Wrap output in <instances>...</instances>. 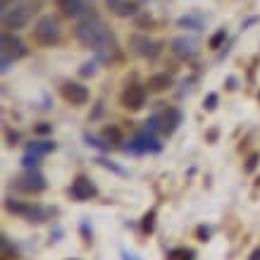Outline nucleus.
Returning <instances> with one entry per match:
<instances>
[{
  "label": "nucleus",
  "mask_w": 260,
  "mask_h": 260,
  "mask_svg": "<svg viewBox=\"0 0 260 260\" xmlns=\"http://www.w3.org/2000/svg\"><path fill=\"white\" fill-rule=\"evenodd\" d=\"M172 50L179 55L181 60H193L196 57V41H191V38H174L172 41Z\"/></svg>",
  "instance_id": "obj_13"
},
{
  "label": "nucleus",
  "mask_w": 260,
  "mask_h": 260,
  "mask_svg": "<svg viewBox=\"0 0 260 260\" xmlns=\"http://www.w3.org/2000/svg\"><path fill=\"white\" fill-rule=\"evenodd\" d=\"M181 124V110L177 108H165L160 112H155L153 117H148L146 122V129H151L155 134H162V136H172Z\"/></svg>",
  "instance_id": "obj_2"
},
{
  "label": "nucleus",
  "mask_w": 260,
  "mask_h": 260,
  "mask_svg": "<svg viewBox=\"0 0 260 260\" xmlns=\"http://www.w3.org/2000/svg\"><path fill=\"white\" fill-rule=\"evenodd\" d=\"M81 77H89V74H96V62H86L84 67L79 70Z\"/></svg>",
  "instance_id": "obj_31"
},
{
  "label": "nucleus",
  "mask_w": 260,
  "mask_h": 260,
  "mask_svg": "<svg viewBox=\"0 0 260 260\" xmlns=\"http://www.w3.org/2000/svg\"><path fill=\"white\" fill-rule=\"evenodd\" d=\"M103 139H105L108 144L117 146V144H122V132H119L117 126H108V129H103Z\"/></svg>",
  "instance_id": "obj_21"
},
{
  "label": "nucleus",
  "mask_w": 260,
  "mask_h": 260,
  "mask_svg": "<svg viewBox=\"0 0 260 260\" xmlns=\"http://www.w3.org/2000/svg\"><path fill=\"white\" fill-rule=\"evenodd\" d=\"M179 27H193V29H201V19L181 17V19H179Z\"/></svg>",
  "instance_id": "obj_29"
},
{
  "label": "nucleus",
  "mask_w": 260,
  "mask_h": 260,
  "mask_svg": "<svg viewBox=\"0 0 260 260\" xmlns=\"http://www.w3.org/2000/svg\"><path fill=\"white\" fill-rule=\"evenodd\" d=\"M74 34H77V38H79L84 45L93 48V50L98 53L100 60H110V55L115 53V48H117L115 38H112V34H110L108 27H105V22L93 12V8L84 12V17L79 19Z\"/></svg>",
  "instance_id": "obj_1"
},
{
  "label": "nucleus",
  "mask_w": 260,
  "mask_h": 260,
  "mask_svg": "<svg viewBox=\"0 0 260 260\" xmlns=\"http://www.w3.org/2000/svg\"><path fill=\"white\" fill-rule=\"evenodd\" d=\"M217 100H220L217 98V93H208L206 100H203V108H206L208 112H213V110L217 108Z\"/></svg>",
  "instance_id": "obj_25"
},
{
  "label": "nucleus",
  "mask_w": 260,
  "mask_h": 260,
  "mask_svg": "<svg viewBox=\"0 0 260 260\" xmlns=\"http://www.w3.org/2000/svg\"><path fill=\"white\" fill-rule=\"evenodd\" d=\"M60 93H62V98L67 100L70 105H84V103L89 100V89H86V86H81V84H74V81L62 84Z\"/></svg>",
  "instance_id": "obj_10"
},
{
  "label": "nucleus",
  "mask_w": 260,
  "mask_h": 260,
  "mask_svg": "<svg viewBox=\"0 0 260 260\" xmlns=\"http://www.w3.org/2000/svg\"><path fill=\"white\" fill-rule=\"evenodd\" d=\"M5 210L17 217H24L29 222H45L50 217V210L43 206H34V203H24V201H15V198H5Z\"/></svg>",
  "instance_id": "obj_3"
},
{
  "label": "nucleus",
  "mask_w": 260,
  "mask_h": 260,
  "mask_svg": "<svg viewBox=\"0 0 260 260\" xmlns=\"http://www.w3.org/2000/svg\"><path fill=\"white\" fill-rule=\"evenodd\" d=\"M34 132H36V134H50V132H53V124H48V122H41V124L34 126Z\"/></svg>",
  "instance_id": "obj_30"
},
{
  "label": "nucleus",
  "mask_w": 260,
  "mask_h": 260,
  "mask_svg": "<svg viewBox=\"0 0 260 260\" xmlns=\"http://www.w3.org/2000/svg\"><path fill=\"white\" fill-rule=\"evenodd\" d=\"M196 239H198V241H208V239H210V227H206V224H198Z\"/></svg>",
  "instance_id": "obj_26"
},
{
  "label": "nucleus",
  "mask_w": 260,
  "mask_h": 260,
  "mask_svg": "<svg viewBox=\"0 0 260 260\" xmlns=\"http://www.w3.org/2000/svg\"><path fill=\"white\" fill-rule=\"evenodd\" d=\"M12 184H15V188L22 191V193H41V191H45V186H48L41 170H27L22 177H17V179L12 181Z\"/></svg>",
  "instance_id": "obj_7"
},
{
  "label": "nucleus",
  "mask_w": 260,
  "mask_h": 260,
  "mask_svg": "<svg viewBox=\"0 0 260 260\" xmlns=\"http://www.w3.org/2000/svg\"><path fill=\"white\" fill-rule=\"evenodd\" d=\"M55 148H57V144L55 141H31V144L27 146V151L29 153H36V155H48V153H53Z\"/></svg>",
  "instance_id": "obj_16"
},
{
  "label": "nucleus",
  "mask_w": 260,
  "mask_h": 260,
  "mask_svg": "<svg viewBox=\"0 0 260 260\" xmlns=\"http://www.w3.org/2000/svg\"><path fill=\"white\" fill-rule=\"evenodd\" d=\"M17 141H19V134H17V132H8V144L15 146Z\"/></svg>",
  "instance_id": "obj_32"
},
{
  "label": "nucleus",
  "mask_w": 260,
  "mask_h": 260,
  "mask_svg": "<svg viewBox=\"0 0 260 260\" xmlns=\"http://www.w3.org/2000/svg\"><path fill=\"white\" fill-rule=\"evenodd\" d=\"M22 167H24V170H38V167H41V155L27 151L24 158H22Z\"/></svg>",
  "instance_id": "obj_20"
},
{
  "label": "nucleus",
  "mask_w": 260,
  "mask_h": 260,
  "mask_svg": "<svg viewBox=\"0 0 260 260\" xmlns=\"http://www.w3.org/2000/svg\"><path fill=\"white\" fill-rule=\"evenodd\" d=\"M258 160H260V155H258V153H253L251 158L246 160V167H243V170H246V172H248V174H251V172L255 170V167H258Z\"/></svg>",
  "instance_id": "obj_28"
},
{
  "label": "nucleus",
  "mask_w": 260,
  "mask_h": 260,
  "mask_svg": "<svg viewBox=\"0 0 260 260\" xmlns=\"http://www.w3.org/2000/svg\"><path fill=\"white\" fill-rule=\"evenodd\" d=\"M108 5L115 15H119V17H129V15L136 12L134 5H132V3H124V0H108Z\"/></svg>",
  "instance_id": "obj_17"
},
{
  "label": "nucleus",
  "mask_w": 260,
  "mask_h": 260,
  "mask_svg": "<svg viewBox=\"0 0 260 260\" xmlns=\"http://www.w3.org/2000/svg\"><path fill=\"white\" fill-rule=\"evenodd\" d=\"M79 232H81V236H84V241L91 243V239H93V229H91L89 220H81L79 222Z\"/></svg>",
  "instance_id": "obj_23"
},
{
  "label": "nucleus",
  "mask_w": 260,
  "mask_h": 260,
  "mask_svg": "<svg viewBox=\"0 0 260 260\" xmlns=\"http://www.w3.org/2000/svg\"><path fill=\"white\" fill-rule=\"evenodd\" d=\"M248 260H260V248H255V251L251 253V258H248Z\"/></svg>",
  "instance_id": "obj_35"
},
{
  "label": "nucleus",
  "mask_w": 260,
  "mask_h": 260,
  "mask_svg": "<svg viewBox=\"0 0 260 260\" xmlns=\"http://www.w3.org/2000/svg\"><path fill=\"white\" fill-rule=\"evenodd\" d=\"M132 48H134V53L144 55V57H155V55L160 53V43H155L151 38L146 36H132Z\"/></svg>",
  "instance_id": "obj_12"
},
{
  "label": "nucleus",
  "mask_w": 260,
  "mask_h": 260,
  "mask_svg": "<svg viewBox=\"0 0 260 260\" xmlns=\"http://www.w3.org/2000/svg\"><path fill=\"white\" fill-rule=\"evenodd\" d=\"M60 22L50 15H45V17L38 19L36 29H34V38H36L41 45H55L60 41Z\"/></svg>",
  "instance_id": "obj_5"
},
{
  "label": "nucleus",
  "mask_w": 260,
  "mask_h": 260,
  "mask_svg": "<svg viewBox=\"0 0 260 260\" xmlns=\"http://www.w3.org/2000/svg\"><path fill=\"white\" fill-rule=\"evenodd\" d=\"M57 8L62 10L67 17H79L86 12V0H57Z\"/></svg>",
  "instance_id": "obj_14"
},
{
  "label": "nucleus",
  "mask_w": 260,
  "mask_h": 260,
  "mask_svg": "<svg viewBox=\"0 0 260 260\" xmlns=\"http://www.w3.org/2000/svg\"><path fill=\"white\" fill-rule=\"evenodd\" d=\"M122 105H124L126 110H132V112H136V110H141L146 105V86H141V84H132V86H126L124 91H122Z\"/></svg>",
  "instance_id": "obj_9"
},
{
  "label": "nucleus",
  "mask_w": 260,
  "mask_h": 260,
  "mask_svg": "<svg viewBox=\"0 0 260 260\" xmlns=\"http://www.w3.org/2000/svg\"><path fill=\"white\" fill-rule=\"evenodd\" d=\"M29 19H31V10H29L27 5L3 10V24H5V29H22V27H27Z\"/></svg>",
  "instance_id": "obj_8"
},
{
  "label": "nucleus",
  "mask_w": 260,
  "mask_h": 260,
  "mask_svg": "<svg viewBox=\"0 0 260 260\" xmlns=\"http://www.w3.org/2000/svg\"><path fill=\"white\" fill-rule=\"evenodd\" d=\"M98 165H103V167H108V170H112V172H117V174H124V170L122 167H117L115 162H110V160H105V158H98Z\"/></svg>",
  "instance_id": "obj_27"
},
{
  "label": "nucleus",
  "mask_w": 260,
  "mask_h": 260,
  "mask_svg": "<svg viewBox=\"0 0 260 260\" xmlns=\"http://www.w3.org/2000/svg\"><path fill=\"white\" fill-rule=\"evenodd\" d=\"M126 153H136V155H144V153H160L162 151V144L158 134L151 132V129H141V132H136L132 139H129V144L124 146Z\"/></svg>",
  "instance_id": "obj_4"
},
{
  "label": "nucleus",
  "mask_w": 260,
  "mask_h": 260,
  "mask_svg": "<svg viewBox=\"0 0 260 260\" xmlns=\"http://www.w3.org/2000/svg\"><path fill=\"white\" fill-rule=\"evenodd\" d=\"M172 86V77L167 72H160V74H153L151 79H148V89L151 91H167Z\"/></svg>",
  "instance_id": "obj_15"
},
{
  "label": "nucleus",
  "mask_w": 260,
  "mask_h": 260,
  "mask_svg": "<svg viewBox=\"0 0 260 260\" xmlns=\"http://www.w3.org/2000/svg\"><path fill=\"white\" fill-rule=\"evenodd\" d=\"M122 260H141L136 253H132V251H122Z\"/></svg>",
  "instance_id": "obj_33"
},
{
  "label": "nucleus",
  "mask_w": 260,
  "mask_h": 260,
  "mask_svg": "<svg viewBox=\"0 0 260 260\" xmlns=\"http://www.w3.org/2000/svg\"><path fill=\"white\" fill-rule=\"evenodd\" d=\"M227 89H229V91H236V79H234V77H229V79H227Z\"/></svg>",
  "instance_id": "obj_34"
},
{
  "label": "nucleus",
  "mask_w": 260,
  "mask_h": 260,
  "mask_svg": "<svg viewBox=\"0 0 260 260\" xmlns=\"http://www.w3.org/2000/svg\"><path fill=\"white\" fill-rule=\"evenodd\" d=\"M70 193H72V198H77V201H89V198H93L98 193V188H96V184H93L89 177H77V179L72 181Z\"/></svg>",
  "instance_id": "obj_11"
},
{
  "label": "nucleus",
  "mask_w": 260,
  "mask_h": 260,
  "mask_svg": "<svg viewBox=\"0 0 260 260\" xmlns=\"http://www.w3.org/2000/svg\"><path fill=\"white\" fill-rule=\"evenodd\" d=\"M72 260H77V258H72Z\"/></svg>",
  "instance_id": "obj_36"
},
{
  "label": "nucleus",
  "mask_w": 260,
  "mask_h": 260,
  "mask_svg": "<svg viewBox=\"0 0 260 260\" xmlns=\"http://www.w3.org/2000/svg\"><path fill=\"white\" fill-rule=\"evenodd\" d=\"M84 141H86V144H89V146H93V148H98V151H108V148H110V144H108V141H105V139L100 141L98 136L84 134Z\"/></svg>",
  "instance_id": "obj_22"
},
{
  "label": "nucleus",
  "mask_w": 260,
  "mask_h": 260,
  "mask_svg": "<svg viewBox=\"0 0 260 260\" xmlns=\"http://www.w3.org/2000/svg\"><path fill=\"white\" fill-rule=\"evenodd\" d=\"M0 55H3V72H8L10 64L19 60V57H24L27 55V48L24 43L19 41L17 36H12V34H3V41H0Z\"/></svg>",
  "instance_id": "obj_6"
},
{
  "label": "nucleus",
  "mask_w": 260,
  "mask_h": 260,
  "mask_svg": "<svg viewBox=\"0 0 260 260\" xmlns=\"http://www.w3.org/2000/svg\"><path fill=\"white\" fill-rule=\"evenodd\" d=\"M167 260H196V251L193 248H172L167 253Z\"/></svg>",
  "instance_id": "obj_19"
},
{
  "label": "nucleus",
  "mask_w": 260,
  "mask_h": 260,
  "mask_svg": "<svg viewBox=\"0 0 260 260\" xmlns=\"http://www.w3.org/2000/svg\"><path fill=\"white\" fill-rule=\"evenodd\" d=\"M224 38H227V31H224V29H220V31H217V34H213V38H210V48H213V50H217V48H220V45H222V41Z\"/></svg>",
  "instance_id": "obj_24"
},
{
  "label": "nucleus",
  "mask_w": 260,
  "mask_h": 260,
  "mask_svg": "<svg viewBox=\"0 0 260 260\" xmlns=\"http://www.w3.org/2000/svg\"><path fill=\"white\" fill-rule=\"evenodd\" d=\"M155 220H158V210L155 208H151L148 213H144V217H141V232L144 234H153L155 232Z\"/></svg>",
  "instance_id": "obj_18"
}]
</instances>
